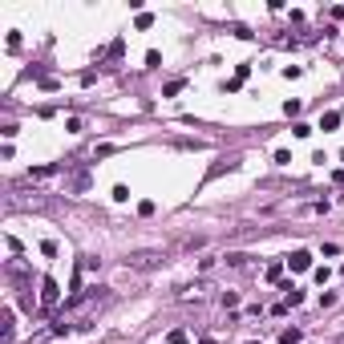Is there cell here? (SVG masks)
Returning a JSON list of instances; mask_svg holds the SVG:
<instances>
[{
  "label": "cell",
  "instance_id": "1",
  "mask_svg": "<svg viewBox=\"0 0 344 344\" xmlns=\"http://www.w3.org/2000/svg\"><path fill=\"white\" fill-rule=\"evenodd\" d=\"M61 300V291H57V280H41V308H53Z\"/></svg>",
  "mask_w": 344,
  "mask_h": 344
},
{
  "label": "cell",
  "instance_id": "2",
  "mask_svg": "<svg viewBox=\"0 0 344 344\" xmlns=\"http://www.w3.org/2000/svg\"><path fill=\"white\" fill-rule=\"evenodd\" d=\"M284 263L291 267V272H308V267H312V255H308V251H291Z\"/></svg>",
  "mask_w": 344,
  "mask_h": 344
},
{
  "label": "cell",
  "instance_id": "3",
  "mask_svg": "<svg viewBox=\"0 0 344 344\" xmlns=\"http://www.w3.org/2000/svg\"><path fill=\"white\" fill-rule=\"evenodd\" d=\"M340 126V114H324L320 117V130H336Z\"/></svg>",
  "mask_w": 344,
  "mask_h": 344
},
{
  "label": "cell",
  "instance_id": "4",
  "mask_svg": "<svg viewBox=\"0 0 344 344\" xmlns=\"http://www.w3.org/2000/svg\"><path fill=\"white\" fill-rule=\"evenodd\" d=\"M284 344H300V332H296V328H287V332H284Z\"/></svg>",
  "mask_w": 344,
  "mask_h": 344
},
{
  "label": "cell",
  "instance_id": "5",
  "mask_svg": "<svg viewBox=\"0 0 344 344\" xmlns=\"http://www.w3.org/2000/svg\"><path fill=\"white\" fill-rule=\"evenodd\" d=\"M166 344H186V332H170V340Z\"/></svg>",
  "mask_w": 344,
  "mask_h": 344
}]
</instances>
